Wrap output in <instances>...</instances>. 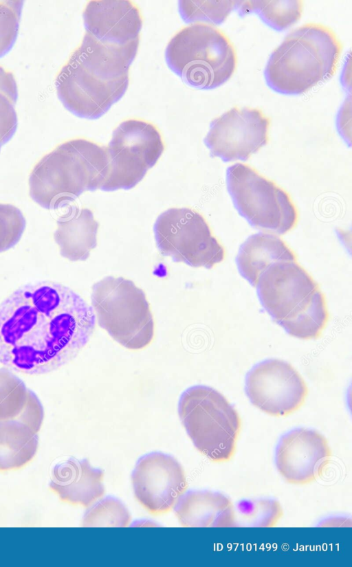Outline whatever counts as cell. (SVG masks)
Returning <instances> with one entry per match:
<instances>
[{
    "label": "cell",
    "instance_id": "cell-1",
    "mask_svg": "<svg viewBox=\"0 0 352 567\" xmlns=\"http://www.w3.org/2000/svg\"><path fill=\"white\" fill-rule=\"evenodd\" d=\"M95 326L92 307L68 287L25 285L0 304V364L29 375L53 372L78 355Z\"/></svg>",
    "mask_w": 352,
    "mask_h": 567
},
{
    "label": "cell",
    "instance_id": "cell-2",
    "mask_svg": "<svg viewBox=\"0 0 352 567\" xmlns=\"http://www.w3.org/2000/svg\"><path fill=\"white\" fill-rule=\"evenodd\" d=\"M139 41L124 45L108 44L86 32L55 80L63 106L86 119H97L107 112L128 88L129 67Z\"/></svg>",
    "mask_w": 352,
    "mask_h": 567
},
{
    "label": "cell",
    "instance_id": "cell-3",
    "mask_svg": "<svg viewBox=\"0 0 352 567\" xmlns=\"http://www.w3.org/2000/svg\"><path fill=\"white\" fill-rule=\"evenodd\" d=\"M108 170L106 147L81 138L67 141L33 168L30 197L47 210L65 207L84 192L100 189Z\"/></svg>",
    "mask_w": 352,
    "mask_h": 567
},
{
    "label": "cell",
    "instance_id": "cell-4",
    "mask_svg": "<svg viewBox=\"0 0 352 567\" xmlns=\"http://www.w3.org/2000/svg\"><path fill=\"white\" fill-rule=\"evenodd\" d=\"M255 287L263 309L289 335L301 340L319 337L329 320L325 298L296 261L271 264Z\"/></svg>",
    "mask_w": 352,
    "mask_h": 567
},
{
    "label": "cell",
    "instance_id": "cell-5",
    "mask_svg": "<svg viewBox=\"0 0 352 567\" xmlns=\"http://www.w3.org/2000/svg\"><path fill=\"white\" fill-rule=\"evenodd\" d=\"M341 52V43L330 27L304 24L271 54L264 71L266 82L279 93H305L333 76Z\"/></svg>",
    "mask_w": 352,
    "mask_h": 567
},
{
    "label": "cell",
    "instance_id": "cell-6",
    "mask_svg": "<svg viewBox=\"0 0 352 567\" xmlns=\"http://www.w3.org/2000/svg\"><path fill=\"white\" fill-rule=\"evenodd\" d=\"M169 68L188 85L212 89L233 75L237 56L229 38L215 26L197 23L180 30L165 50Z\"/></svg>",
    "mask_w": 352,
    "mask_h": 567
},
{
    "label": "cell",
    "instance_id": "cell-7",
    "mask_svg": "<svg viewBox=\"0 0 352 567\" xmlns=\"http://www.w3.org/2000/svg\"><path fill=\"white\" fill-rule=\"evenodd\" d=\"M179 419L196 449L214 462L233 456L241 428L234 407L217 390L197 385L179 399Z\"/></svg>",
    "mask_w": 352,
    "mask_h": 567
},
{
    "label": "cell",
    "instance_id": "cell-8",
    "mask_svg": "<svg viewBox=\"0 0 352 567\" xmlns=\"http://www.w3.org/2000/svg\"><path fill=\"white\" fill-rule=\"evenodd\" d=\"M91 304L98 325L122 346L140 350L154 336V321L146 295L133 281L107 276L92 286Z\"/></svg>",
    "mask_w": 352,
    "mask_h": 567
},
{
    "label": "cell",
    "instance_id": "cell-9",
    "mask_svg": "<svg viewBox=\"0 0 352 567\" xmlns=\"http://www.w3.org/2000/svg\"><path fill=\"white\" fill-rule=\"evenodd\" d=\"M227 188L239 213L254 227L284 234L298 219L288 194L255 169L241 163L226 171Z\"/></svg>",
    "mask_w": 352,
    "mask_h": 567
},
{
    "label": "cell",
    "instance_id": "cell-10",
    "mask_svg": "<svg viewBox=\"0 0 352 567\" xmlns=\"http://www.w3.org/2000/svg\"><path fill=\"white\" fill-rule=\"evenodd\" d=\"M164 150L161 134L153 124L135 119L121 122L107 148L109 170L100 190L110 192L134 188L155 166Z\"/></svg>",
    "mask_w": 352,
    "mask_h": 567
},
{
    "label": "cell",
    "instance_id": "cell-11",
    "mask_svg": "<svg viewBox=\"0 0 352 567\" xmlns=\"http://www.w3.org/2000/svg\"><path fill=\"white\" fill-rule=\"evenodd\" d=\"M153 232L159 251L174 262L211 269L224 258V249L206 221L191 208H172L163 212L154 223Z\"/></svg>",
    "mask_w": 352,
    "mask_h": 567
},
{
    "label": "cell",
    "instance_id": "cell-12",
    "mask_svg": "<svg viewBox=\"0 0 352 567\" xmlns=\"http://www.w3.org/2000/svg\"><path fill=\"white\" fill-rule=\"evenodd\" d=\"M245 391L252 404L274 416L289 415L304 403L306 383L288 362L268 359L256 364L246 375Z\"/></svg>",
    "mask_w": 352,
    "mask_h": 567
},
{
    "label": "cell",
    "instance_id": "cell-13",
    "mask_svg": "<svg viewBox=\"0 0 352 567\" xmlns=\"http://www.w3.org/2000/svg\"><path fill=\"white\" fill-rule=\"evenodd\" d=\"M270 126L261 110L234 107L211 122L204 142L212 157L246 161L267 144Z\"/></svg>",
    "mask_w": 352,
    "mask_h": 567
},
{
    "label": "cell",
    "instance_id": "cell-14",
    "mask_svg": "<svg viewBox=\"0 0 352 567\" xmlns=\"http://www.w3.org/2000/svg\"><path fill=\"white\" fill-rule=\"evenodd\" d=\"M131 481L137 500L154 515L169 511L187 488L182 465L172 456L159 452L139 458Z\"/></svg>",
    "mask_w": 352,
    "mask_h": 567
},
{
    "label": "cell",
    "instance_id": "cell-15",
    "mask_svg": "<svg viewBox=\"0 0 352 567\" xmlns=\"http://www.w3.org/2000/svg\"><path fill=\"white\" fill-rule=\"evenodd\" d=\"M331 456L324 436L314 430L297 428L280 438L275 452V464L287 482L305 485L322 475Z\"/></svg>",
    "mask_w": 352,
    "mask_h": 567
},
{
    "label": "cell",
    "instance_id": "cell-16",
    "mask_svg": "<svg viewBox=\"0 0 352 567\" xmlns=\"http://www.w3.org/2000/svg\"><path fill=\"white\" fill-rule=\"evenodd\" d=\"M82 17L86 32L104 43L124 45L140 40L142 19L131 1H91Z\"/></svg>",
    "mask_w": 352,
    "mask_h": 567
},
{
    "label": "cell",
    "instance_id": "cell-17",
    "mask_svg": "<svg viewBox=\"0 0 352 567\" xmlns=\"http://www.w3.org/2000/svg\"><path fill=\"white\" fill-rule=\"evenodd\" d=\"M102 480L103 471L87 459L71 458L53 468L49 486L62 501L87 507L104 495Z\"/></svg>",
    "mask_w": 352,
    "mask_h": 567
},
{
    "label": "cell",
    "instance_id": "cell-18",
    "mask_svg": "<svg viewBox=\"0 0 352 567\" xmlns=\"http://www.w3.org/2000/svg\"><path fill=\"white\" fill-rule=\"evenodd\" d=\"M174 511L184 526H234V507L226 496L208 490H191L182 494Z\"/></svg>",
    "mask_w": 352,
    "mask_h": 567
},
{
    "label": "cell",
    "instance_id": "cell-19",
    "mask_svg": "<svg viewBox=\"0 0 352 567\" xmlns=\"http://www.w3.org/2000/svg\"><path fill=\"white\" fill-rule=\"evenodd\" d=\"M99 223L88 208L69 206L57 220L54 238L60 255L71 261L86 260L97 245Z\"/></svg>",
    "mask_w": 352,
    "mask_h": 567
},
{
    "label": "cell",
    "instance_id": "cell-20",
    "mask_svg": "<svg viewBox=\"0 0 352 567\" xmlns=\"http://www.w3.org/2000/svg\"><path fill=\"white\" fill-rule=\"evenodd\" d=\"M296 260L293 251L278 236L258 232L250 236L241 245L236 263L241 276L255 287L261 274L271 264Z\"/></svg>",
    "mask_w": 352,
    "mask_h": 567
},
{
    "label": "cell",
    "instance_id": "cell-21",
    "mask_svg": "<svg viewBox=\"0 0 352 567\" xmlns=\"http://www.w3.org/2000/svg\"><path fill=\"white\" fill-rule=\"evenodd\" d=\"M37 433L16 419L0 421V471L21 468L35 456Z\"/></svg>",
    "mask_w": 352,
    "mask_h": 567
},
{
    "label": "cell",
    "instance_id": "cell-22",
    "mask_svg": "<svg viewBox=\"0 0 352 567\" xmlns=\"http://www.w3.org/2000/svg\"><path fill=\"white\" fill-rule=\"evenodd\" d=\"M302 1H236L235 10L243 16L256 14L270 27L283 31L296 23L301 17Z\"/></svg>",
    "mask_w": 352,
    "mask_h": 567
},
{
    "label": "cell",
    "instance_id": "cell-23",
    "mask_svg": "<svg viewBox=\"0 0 352 567\" xmlns=\"http://www.w3.org/2000/svg\"><path fill=\"white\" fill-rule=\"evenodd\" d=\"M280 503L272 499L243 502L234 508V526H274L283 515Z\"/></svg>",
    "mask_w": 352,
    "mask_h": 567
},
{
    "label": "cell",
    "instance_id": "cell-24",
    "mask_svg": "<svg viewBox=\"0 0 352 567\" xmlns=\"http://www.w3.org/2000/svg\"><path fill=\"white\" fill-rule=\"evenodd\" d=\"M24 382L7 368H0V421L16 419L27 401Z\"/></svg>",
    "mask_w": 352,
    "mask_h": 567
},
{
    "label": "cell",
    "instance_id": "cell-25",
    "mask_svg": "<svg viewBox=\"0 0 352 567\" xmlns=\"http://www.w3.org/2000/svg\"><path fill=\"white\" fill-rule=\"evenodd\" d=\"M18 89L13 74L0 66V138L3 144L14 135L17 127L14 108Z\"/></svg>",
    "mask_w": 352,
    "mask_h": 567
},
{
    "label": "cell",
    "instance_id": "cell-26",
    "mask_svg": "<svg viewBox=\"0 0 352 567\" xmlns=\"http://www.w3.org/2000/svg\"><path fill=\"white\" fill-rule=\"evenodd\" d=\"M179 12L186 23H222L234 10L236 1H179Z\"/></svg>",
    "mask_w": 352,
    "mask_h": 567
},
{
    "label": "cell",
    "instance_id": "cell-27",
    "mask_svg": "<svg viewBox=\"0 0 352 567\" xmlns=\"http://www.w3.org/2000/svg\"><path fill=\"white\" fill-rule=\"evenodd\" d=\"M131 521L128 509L118 499L109 496L89 509L82 518L84 526H127Z\"/></svg>",
    "mask_w": 352,
    "mask_h": 567
},
{
    "label": "cell",
    "instance_id": "cell-28",
    "mask_svg": "<svg viewBox=\"0 0 352 567\" xmlns=\"http://www.w3.org/2000/svg\"><path fill=\"white\" fill-rule=\"evenodd\" d=\"M23 5L21 0L0 1V58L14 45Z\"/></svg>",
    "mask_w": 352,
    "mask_h": 567
},
{
    "label": "cell",
    "instance_id": "cell-29",
    "mask_svg": "<svg viewBox=\"0 0 352 567\" xmlns=\"http://www.w3.org/2000/svg\"><path fill=\"white\" fill-rule=\"evenodd\" d=\"M25 228V219L16 207L0 203V252L13 247Z\"/></svg>",
    "mask_w": 352,
    "mask_h": 567
},
{
    "label": "cell",
    "instance_id": "cell-30",
    "mask_svg": "<svg viewBox=\"0 0 352 567\" xmlns=\"http://www.w3.org/2000/svg\"><path fill=\"white\" fill-rule=\"evenodd\" d=\"M43 417L44 411L40 400L32 390L28 389L26 403L16 420L24 423L37 433L41 427Z\"/></svg>",
    "mask_w": 352,
    "mask_h": 567
},
{
    "label": "cell",
    "instance_id": "cell-31",
    "mask_svg": "<svg viewBox=\"0 0 352 567\" xmlns=\"http://www.w3.org/2000/svg\"><path fill=\"white\" fill-rule=\"evenodd\" d=\"M2 145H3V143H2L1 140V138H0V149H1V146H2Z\"/></svg>",
    "mask_w": 352,
    "mask_h": 567
}]
</instances>
